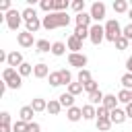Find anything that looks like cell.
Masks as SVG:
<instances>
[{"label": "cell", "mask_w": 132, "mask_h": 132, "mask_svg": "<svg viewBox=\"0 0 132 132\" xmlns=\"http://www.w3.org/2000/svg\"><path fill=\"white\" fill-rule=\"evenodd\" d=\"M72 21V16H68V12H50L41 19L43 29L52 31V29H60V27H68Z\"/></svg>", "instance_id": "cell-1"}, {"label": "cell", "mask_w": 132, "mask_h": 132, "mask_svg": "<svg viewBox=\"0 0 132 132\" xmlns=\"http://www.w3.org/2000/svg\"><path fill=\"white\" fill-rule=\"evenodd\" d=\"M103 27H105V39H107V41L116 43V41L122 37V31H124V27H120L118 19H109V21H107Z\"/></svg>", "instance_id": "cell-2"}, {"label": "cell", "mask_w": 132, "mask_h": 132, "mask_svg": "<svg viewBox=\"0 0 132 132\" xmlns=\"http://www.w3.org/2000/svg\"><path fill=\"white\" fill-rule=\"evenodd\" d=\"M4 21H6V27H8L10 31H19V27H21V23H23V14L12 8V10H8V12L4 14Z\"/></svg>", "instance_id": "cell-3"}, {"label": "cell", "mask_w": 132, "mask_h": 132, "mask_svg": "<svg viewBox=\"0 0 132 132\" xmlns=\"http://www.w3.org/2000/svg\"><path fill=\"white\" fill-rule=\"evenodd\" d=\"M89 39H91L93 45H99V43L105 39V27H101L99 23L91 25V27H89Z\"/></svg>", "instance_id": "cell-4"}, {"label": "cell", "mask_w": 132, "mask_h": 132, "mask_svg": "<svg viewBox=\"0 0 132 132\" xmlns=\"http://www.w3.org/2000/svg\"><path fill=\"white\" fill-rule=\"evenodd\" d=\"M87 62H89V58H87L82 52H78V54H68V64L74 66V68H78V70H82V68L87 66Z\"/></svg>", "instance_id": "cell-5"}, {"label": "cell", "mask_w": 132, "mask_h": 132, "mask_svg": "<svg viewBox=\"0 0 132 132\" xmlns=\"http://www.w3.org/2000/svg\"><path fill=\"white\" fill-rule=\"evenodd\" d=\"M105 10H107V8H105V4H103V2H93L89 12H91V19L99 23V21H103V19H105Z\"/></svg>", "instance_id": "cell-6"}, {"label": "cell", "mask_w": 132, "mask_h": 132, "mask_svg": "<svg viewBox=\"0 0 132 132\" xmlns=\"http://www.w3.org/2000/svg\"><path fill=\"white\" fill-rule=\"evenodd\" d=\"M16 41H19L21 47H31L33 43H37V41L33 39V33H29V31H21V33H16Z\"/></svg>", "instance_id": "cell-7"}, {"label": "cell", "mask_w": 132, "mask_h": 132, "mask_svg": "<svg viewBox=\"0 0 132 132\" xmlns=\"http://www.w3.org/2000/svg\"><path fill=\"white\" fill-rule=\"evenodd\" d=\"M23 62L25 60H23V54L21 52H10L8 58H6V66H10V68H19Z\"/></svg>", "instance_id": "cell-8"}, {"label": "cell", "mask_w": 132, "mask_h": 132, "mask_svg": "<svg viewBox=\"0 0 132 132\" xmlns=\"http://www.w3.org/2000/svg\"><path fill=\"white\" fill-rule=\"evenodd\" d=\"M126 109H120V107H116L113 111H109V120H111V124H124L126 122Z\"/></svg>", "instance_id": "cell-9"}, {"label": "cell", "mask_w": 132, "mask_h": 132, "mask_svg": "<svg viewBox=\"0 0 132 132\" xmlns=\"http://www.w3.org/2000/svg\"><path fill=\"white\" fill-rule=\"evenodd\" d=\"M66 45H68L70 54H78V52L82 50V41H80L76 35H70V37H68V41H66Z\"/></svg>", "instance_id": "cell-10"}, {"label": "cell", "mask_w": 132, "mask_h": 132, "mask_svg": "<svg viewBox=\"0 0 132 132\" xmlns=\"http://www.w3.org/2000/svg\"><path fill=\"white\" fill-rule=\"evenodd\" d=\"M33 76H35V78H45V76H50V66L43 64V62L35 64V66H33Z\"/></svg>", "instance_id": "cell-11"}, {"label": "cell", "mask_w": 132, "mask_h": 132, "mask_svg": "<svg viewBox=\"0 0 132 132\" xmlns=\"http://www.w3.org/2000/svg\"><path fill=\"white\" fill-rule=\"evenodd\" d=\"M19 116H21V120H23V122L31 124V122H33V116H35V109H33L31 105H23V107H21V111H19Z\"/></svg>", "instance_id": "cell-12"}, {"label": "cell", "mask_w": 132, "mask_h": 132, "mask_svg": "<svg viewBox=\"0 0 132 132\" xmlns=\"http://www.w3.org/2000/svg\"><path fill=\"white\" fill-rule=\"evenodd\" d=\"M0 132H12V124H10V113L8 111L0 113Z\"/></svg>", "instance_id": "cell-13"}, {"label": "cell", "mask_w": 132, "mask_h": 132, "mask_svg": "<svg viewBox=\"0 0 132 132\" xmlns=\"http://www.w3.org/2000/svg\"><path fill=\"white\" fill-rule=\"evenodd\" d=\"M91 12H78L76 16H74V23L78 25V27H91Z\"/></svg>", "instance_id": "cell-14"}, {"label": "cell", "mask_w": 132, "mask_h": 132, "mask_svg": "<svg viewBox=\"0 0 132 132\" xmlns=\"http://www.w3.org/2000/svg\"><path fill=\"white\" fill-rule=\"evenodd\" d=\"M58 101H60V105H62V107H66V109L74 107V95H70L68 91H66V93H62V95L58 97Z\"/></svg>", "instance_id": "cell-15"}, {"label": "cell", "mask_w": 132, "mask_h": 132, "mask_svg": "<svg viewBox=\"0 0 132 132\" xmlns=\"http://www.w3.org/2000/svg\"><path fill=\"white\" fill-rule=\"evenodd\" d=\"M82 120H97V107L91 103L82 105Z\"/></svg>", "instance_id": "cell-16"}, {"label": "cell", "mask_w": 132, "mask_h": 132, "mask_svg": "<svg viewBox=\"0 0 132 132\" xmlns=\"http://www.w3.org/2000/svg\"><path fill=\"white\" fill-rule=\"evenodd\" d=\"M31 107L35 109V113H39V111H47V101H45L43 97H35V99L31 101Z\"/></svg>", "instance_id": "cell-17"}, {"label": "cell", "mask_w": 132, "mask_h": 132, "mask_svg": "<svg viewBox=\"0 0 132 132\" xmlns=\"http://www.w3.org/2000/svg\"><path fill=\"white\" fill-rule=\"evenodd\" d=\"M66 118L70 120V122H78L80 118H82V107H70V109H66Z\"/></svg>", "instance_id": "cell-18"}, {"label": "cell", "mask_w": 132, "mask_h": 132, "mask_svg": "<svg viewBox=\"0 0 132 132\" xmlns=\"http://www.w3.org/2000/svg\"><path fill=\"white\" fill-rule=\"evenodd\" d=\"M39 27H43V25H41V21H39V16H35V19H31V21H27V23H25V31H29V33H37V31H39Z\"/></svg>", "instance_id": "cell-19"}, {"label": "cell", "mask_w": 132, "mask_h": 132, "mask_svg": "<svg viewBox=\"0 0 132 132\" xmlns=\"http://www.w3.org/2000/svg\"><path fill=\"white\" fill-rule=\"evenodd\" d=\"M66 50H68V45H66L64 41H54V43H52V54H54V56H58V58H60V56H64V54H66Z\"/></svg>", "instance_id": "cell-20"}, {"label": "cell", "mask_w": 132, "mask_h": 132, "mask_svg": "<svg viewBox=\"0 0 132 132\" xmlns=\"http://www.w3.org/2000/svg\"><path fill=\"white\" fill-rule=\"evenodd\" d=\"M118 95H105V99H103V107L105 109H109V111H113L116 107H118Z\"/></svg>", "instance_id": "cell-21"}, {"label": "cell", "mask_w": 132, "mask_h": 132, "mask_svg": "<svg viewBox=\"0 0 132 132\" xmlns=\"http://www.w3.org/2000/svg\"><path fill=\"white\" fill-rule=\"evenodd\" d=\"M103 99H105V95H103L101 91H95V93L89 95V103H91V105H97V107L103 105Z\"/></svg>", "instance_id": "cell-22"}, {"label": "cell", "mask_w": 132, "mask_h": 132, "mask_svg": "<svg viewBox=\"0 0 132 132\" xmlns=\"http://www.w3.org/2000/svg\"><path fill=\"white\" fill-rule=\"evenodd\" d=\"M62 111V105H60V101L58 99H50L47 101V113H52V116H58Z\"/></svg>", "instance_id": "cell-23"}, {"label": "cell", "mask_w": 132, "mask_h": 132, "mask_svg": "<svg viewBox=\"0 0 132 132\" xmlns=\"http://www.w3.org/2000/svg\"><path fill=\"white\" fill-rule=\"evenodd\" d=\"M35 50H37L39 54H45V52H52V43H50L47 39H37V43H35Z\"/></svg>", "instance_id": "cell-24"}, {"label": "cell", "mask_w": 132, "mask_h": 132, "mask_svg": "<svg viewBox=\"0 0 132 132\" xmlns=\"http://www.w3.org/2000/svg\"><path fill=\"white\" fill-rule=\"evenodd\" d=\"M113 10H116V12H128V10H130L128 0H116V2H113Z\"/></svg>", "instance_id": "cell-25"}, {"label": "cell", "mask_w": 132, "mask_h": 132, "mask_svg": "<svg viewBox=\"0 0 132 132\" xmlns=\"http://www.w3.org/2000/svg\"><path fill=\"white\" fill-rule=\"evenodd\" d=\"M76 80H78L80 85H85V82L93 80V76H91V72H89L87 68H82V70H78V74H76Z\"/></svg>", "instance_id": "cell-26"}, {"label": "cell", "mask_w": 132, "mask_h": 132, "mask_svg": "<svg viewBox=\"0 0 132 132\" xmlns=\"http://www.w3.org/2000/svg\"><path fill=\"white\" fill-rule=\"evenodd\" d=\"M47 80H50V85H52V87H60V85H62V74H60V70H56V72H50Z\"/></svg>", "instance_id": "cell-27"}, {"label": "cell", "mask_w": 132, "mask_h": 132, "mask_svg": "<svg viewBox=\"0 0 132 132\" xmlns=\"http://www.w3.org/2000/svg\"><path fill=\"white\" fill-rule=\"evenodd\" d=\"M118 101H120V103H124V105L132 103V95H130V91H128V89H122V91L118 93Z\"/></svg>", "instance_id": "cell-28"}, {"label": "cell", "mask_w": 132, "mask_h": 132, "mask_svg": "<svg viewBox=\"0 0 132 132\" xmlns=\"http://www.w3.org/2000/svg\"><path fill=\"white\" fill-rule=\"evenodd\" d=\"M68 6H70L68 0H54V12H66Z\"/></svg>", "instance_id": "cell-29"}, {"label": "cell", "mask_w": 132, "mask_h": 132, "mask_svg": "<svg viewBox=\"0 0 132 132\" xmlns=\"http://www.w3.org/2000/svg\"><path fill=\"white\" fill-rule=\"evenodd\" d=\"M16 70H19V74H21V76H29V74H33V64L23 62V64H21Z\"/></svg>", "instance_id": "cell-30"}, {"label": "cell", "mask_w": 132, "mask_h": 132, "mask_svg": "<svg viewBox=\"0 0 132 132\" xmlns=\"http://www.w3.org/2000/svg\"><path fill=\"white\" fill-rule=\"evenodd\" d=\"M16 74H19V70H16V68H10V66H6V68L2 70V80H4V82H8V80H10L12 76H16Z\"/></svg>", "instance_id": "cell-31"}, {"label": "cell", "mask_w": 132, "mask_h": 132, "mask_svg": "<svg viewBox=\"0 0 132 132\" xmlns=\"http://www.w3.org/2000/svg\"><path fill=\"white\" fill-rule=\"evenodd\" d=\"M6 87H8V89H21V87H23V76H21V74L12 76V78L6 82Z\"/></svg>", "instance_id": "cell-32"}, {"label": "cell", "mask_w": 132, "mask_h": 132, "mask_svg": "<svg viewBox=\"0 0 132 132\" xmlns=\"http://www.w3.org/2000/svg\"><path fill=\"white\" fill-rule=\"evenodd\" d=\"M82 91H85V87H82V85H80L78 80H76V82H70V85H68V93H70V95H74V97H76V95H80Z\"/></svg>", "instance_id": "cell-33"}, {"label": "cell", "mask_w": 132, "mask_h": 132, "mask_svg": "<svg viewBox=\"0 0 132 132\" xmlns=\"http://www.w3.org/2000/svg\"><path fill=\"white\" fill-rule=\"evenodd\" d=\"M95 124H97V130H101V132H107V130L111 128V120H109V118H103V120H97Z\"/></svg>", "instance_id": "cell-34"}, {"label": "cell", "mask_w": 132, "mask_h": 132, "mask_svg": "<svg viewBox=\"0 0 132 132\" xmlns=\"http://www.w3.org/2000/svg\"><path fill=\"white\" fill-rule=\"evenodd\" d=\"M72 35H76V37L82 41V39H87V37H89V27H78V25H76V29H74V33H72Z\"/></svg>", "instance_id": "cell-35"}, {"label": "cell", "mask_w": 132, "mask_h": 132, "mask_svg": "<svg viewBox=\"0 0 132 132\" xmlns=\"http://www.w3.org/2000/svg\"><path fill=\"white\" fill-rule=\"evenodd\" d=\"M21 14H23V21H25V23L37 16V12H35V8H31V6H27V8H25V10L21 12Z\"/></svg>", "instance_id": "cell-36"}, {"label": "cell", "mask_w": 132, "mask_h": 132, "mask_svg": "<svg viewBox=\"0 0 132 132\" xmlns=\"http://www.w3.org/2000/svg\"><path fill=\"white\" fill-rule=\"evenodd\" d=\"M120 82H122V87H124V89L132 91V74H130V72H126V74L120 78Z\"/></svg>", "instance_id": "cell-37"}, {"label": "cell", "mask_w": 132, "mask_h": 132, "mask_svg": "<svg viewBox=\"0 0 132 132\" xmlns=\"http://www.w3.org/2000/svg\"><path fill=\"white\" fill-rule=\"evenodd\" d=\"M60 74H62V85H66V87H68V85L72 82V72H70V70H66V68H62V70H60Z\"/></svg>", "instance_id": "cell-38"}, {"label": "cell", "mask_w": 132, "mask_h": 132, "mask_svg": "<svg viewBox=\"0 0 132 132\" xmlns=\"http://www.w3.org/2000/svg\"><path fill=\"white\" fill-rule=\"evenodd\" d=\"M27 122H23V120H16L14 124H12V132H27Z\"/></svg>", "instance_id": "cell-39"}, {"label": "cell", "mask_w": 132, "mask_h": 132, "mask_svg": "<svg viewBox=\"0 0 132 132\" xmlns=\"http://www.w3.org/2000/svg\"><path fill=\"white\" fill-rule=\"evenodd\" d=\"M39 6H41V10H45L47 14H50V12H54V0H41V2H39Z\"/></svg>", "instance_id": "cell-40"}, {"label": "cell", "mask_w": 132, "mask_h": 132, "mask_svg": "<svg viewBox=\"0 0 132 132\" xmlns=\"http://www.w3.org/2000/svg\"><path fill=\"white\" fill-rule=\"evenodd\" d=\"M70 8L78 14V12H85V0H74L72 4H70Z\"/></svg>", "instance_id": "cell-41"}, {"label": "cell", "mask_w": 132, "mask_h": 132, "mask_svg": "<svg viewBox=\"0 0 132 132\" xmlns=\"http://www.w3.org/2000/svg\"><path fill=\"white\" fill-rule=\"evenodd\" d=\"M85 87V91L91 95V93H95V91H99V85H97V80H89V82H85L82 85Z\"/></svg>", "instance_id": "cell-42"}, {"label": "cell", "mask_w": 132, "mask_h": 132, "mask_svg": "<svg viewBox=\"0 0 132 132\" xmlns=\"http://www.w3.org/2000/svg\"><path fill=\"white\" fill-rule=\"evenodd\" d=\"M128 45H130V41H128V39H126L124 35H122V37H120V39L116 41V47H118L120 52H122V50H128Z\"/></svg>", "instance_id": "cell-43"}, {"label": "cell", "mask_w": 132, "mask_h": 132, "mask_svg": "<svg viewBox=\"0 0 132 132\" xmlns=\"http://www.w3.org/2000/svg\"><path fill=\"white\" fill-rule=\"evenodd\" d=\"M103 118H109V109H105L103 105L97 107V120H103Z\"/></svg>", "instance_id": "cell-44"}, {"label": "cell", "mask_w": 132, "mask_h": 132, "mask_svg": "<svg viewBox=\"0 0 132 132\" xmlns=\"http://www.w3.org/2000/svg\"><path fill=\"white\" fill-rule=\"evenodd\" d=\"M122 35L128 39V41H132V23H128L126 27H124V31H122Z\"/></svg>", "instance_id": "cell-45"}, {"label": "cell", "mask_w": 132, "mask_h": 132, "mask_svg": "<svg viewBox=\"0 0 132 132\" xmlns=\"http://www.w3.org/2000/svg\"><path fill=\"white\" fill-rule=\"evenodd\" d=\"M27 132H41V126H39L37 122H31V124L27 126Z\"/></svg>", "instance_id": "cell-46"}, {"label": "cell", "mask_w": 132, "mask_h": 132, "mask_svg": "<svg viewBox=\"0 0 132 132\" xmlns=\"http://www.w3.org/2000/svg\"><path fill=\"white\" fill-rule=\"evenodd\" d=\"M0 10H4V12L12 10V8H10V0H2V2H0Z\"/></svg>", "instance_id": "cell-47"}, {"label": "cell", "mask_w": 132, "mask_h": 132, "mask_svg": "<svg viewBox=\"0 0 132 132\" xmlns=\"http://www.w3.org/2000/svg\"><path fill=\"white\" fill-rule=\"evenodd\" d=\"M126 68H128V72L132 74V56H130V58L126 60Z\"/></svg>", "instance_id": "cell-48"}, {"label": "cell", "mask_w": 132, "mask_h": 132, "mask_svg": "<svg viewBox=\"0 0 132 132\" xmlns=\"http://www.w3.org/2000/svg\"><path fill=\"white\" fill-rule=\"evenodd\" d=\"M126 116H128V118H132V103H128V105H126Z\"/></svg>", "instance_id": "cell-49"}, {"label": "cell", "mask_w": 132, "mask_h": 132, "mask_svg": "<svg viewBox=\"0 0 132 132\" xmlns=\"http://www.w3.org/2000/svg\"><path fill=\"white\" fill-rule=\"evenodd\" d=\"M126 14H128V19H130V23H132V6H130V10H128Z\"/></svg>", "instance_id": "cell-50"}, {"label": "cell", "mask_w": 132, "mask_h": 132, "mask_svg": "<svg viewBox=\"0 0 132 132\" xmlns=\"http://www.w3.org/2000/svg\"><path fill=\"white\" fill-rule=\"evenodd\" d=\"M130 45H132V41H130Z\"/></svg>", "instance_id": "cell-51"}, {"label": "cell", "mask_w": 132, "mask_h": 132, "mask_svg": "<svg viewBox=\"0 0 132 132\" xmlns=\"http://www.w3.org/2000/svg\"><path fill=\"white\" fill-rule=\"evenodd\" d=\"M130 95H132V91H130Z\"/></svg>", "instance_id": "cell-52"}]
</instances>
